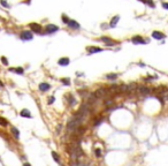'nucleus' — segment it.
Listing matches in <instances>:
<instances>
[{
	"instance_id": "cd10ccee",
	"label": "nucleus",
	"mask_w": 168,
	"mask_h": 166,
	"mask_svg": "<svg viewBox=\"0 0 168 166\" xmlns=\"http://www.w3.org/2000/svg\"><path fill=\"white\" fill-rule=\"evenodd\" d=\"M0 4L2 5L4 7H9V5L7 4V1H6V0H1V1H0Z\"/></svg>"
},
{
	"instance_id": "c9c22d12",
	"label": "nucleus",
	"mask_w": 168,
	"mask_h": 166,
	"mask_svg": "<svg viewBox=\"0 0 168 166\" xmlns=\"http://www.w3.org/2000/svg\"><path fill=\"white\" fill-rule=\"evenodd\" d=\"M2 87H4V84H2V83L0 82V88H2Z\"/></svg>"
},
{
	"instance_id": "dca6fc26",
	"label": "nucleus",
	"mask_w": 168,
	"mask_h": 166,
	"mask_svg": "<svg viewBox=\"0 0 168 166\" xmlns=\"http://www.w3.org/2000/svg\"><path fill=\"white\" fill-rule=\"evenodd\" d=\"M20 114H21V117H23V118H31V114L28 110H22Z\"/></svg>"
},
{
	"instance_id": "aec40b11",
	"label": "nucleus",
	"mask_w": 168,
	"mask_h": 166,
	"mask_svg": "<svg viewBox=\"0 0 168 166\" xmlns=\"http://www.w3.org/2000/svg\"><path fill=\"white\" fill-rule=\"evenodd\" d=\"M113 104H114L113 99H107L106 102H105V106H106V107H111Z\"/></svg>"
},
{
	"instance_id": "0eeeda50",
	"label": "nucleus",
	"mask_w": 168,
	"mask_h": 166,
	"mask_svg": "<svg viewBox=\"0 0 168 166\" xmlns=\"http://www.w3.org/2000/svg\"><path fill=\"white\" fill-rule=\"evenodd\" d=\"M152 37L154 38V39H164L166 36H165V34L160 32V31H153V32H152Z\"/></svg>"
},
{
	"instance_id": "f704fd0d",
	"label": "nucleus",
	"mask_w": 168,
	"mask_h": 166,
	"mask_svg": "<svg viewBox=\"0 0 168 166\" xmlns=\"http://www.w3.org/2000/svg\"><path fill=\"white\" fill-rule=\"evenodd\" d=\"M23 166H31V165H30V164H28V163H25V164H24Z\"/></svg>"
},
{
	"instance_id": "473e14b6",
	"label": "nucleus",
	"mask_w": 168,
	"mask_h": 166,
	"mask_svg": "<svg viewBox=\"0 0 168 166\" xmlns=\"http://www.w3.org/2000/svg\"><path fill=\"white\" fill-rule=\"evenodd\" d=\"M100 122H101V119H97V121H95V124L97 126V124H99Z\"/></svg>"
},
{
	"instance_id": "6e6552de",
	"label": "nucleus",
	"mask_w": 168,
	"mask_h": 166,
	"mask_svg": "<svg viewBox=\"0 0 168 166\" xmlns=\"http://www.w3.org/2000/svg\"><path fill=\"white\" fill-rule=\"evenodd\" d=\"M67 26H68L69 28H72V29H80V24H78L76 21H74V20H69Z\"/></svg>"
},
{
	"instance_id": "20e7f679",
	"label": "nucleus",
	"mask_w": 168,
	"mask_h": 166,
	"mask_svg": "<svg viewBox=\"0 0 168 166\" xmlns=\"http://www.w3.org/2000/svg\"><path fill=\"white\" fill-rule=\"evenodd\" d=\"M106 95H107V90L106 89H104V88H101V89L96 90L95 94H93V96H95L96 98H103V97H105Z\"/></svg>"
},
{
	"instance_id": "7c9ffc66",
	"label": "nucleus",
	"mask_w": 168,
	"mask_h": 166,
	"mask_svg": "<svg viewBox=\"0 0 168 166\" xmlns=\"http://www.w3.org/2000/svg\"><path fill=\"white\" fill-rule=\"evenodd\" d=\"M96 155L98 156V157H100V155H101V151H100L99 149H97V150H96Z\"/></svg>"
},
{
	"instance_id": "2f4dec72",
	"label": "nucleus",
	"mask_w": 168,
	"mask_h": 166,
	"mask_svg": "<svg viewBox=\"0 0 168 166\" xmlns=\"http://www.w3.org/2000/svg\"><path fill=\"white\" fill-rule=\"evenodd\" d=\"M162 7H164L165 9H168V2H164V4H162Z\"/></svg>"
},
{
	"instance_id": "72a5a7b5",
	"label": "nucleus",
	"mask_w": 168,
	"mask_h": 166,
	"mask_svg": "<svg viewBox=\"0 0 168 166\" xmlns=\"http://www.w3.org/2000/svg\"><path fill=\"white\" fill-rule=\"evenodd\" d=\"M58 133H60L61 132V124H59V126H58V130H57Z\"/></svg>"
},
{
	"instance_id": "f8f14e48",
	"label": "nucleus",
	"mask_w": 168,
	"mask_h": 166,
	"mask_svg": "<svg viewBox=\"0 0 168 166\" xmlns=\"http://www.w3.org/2000/svg\"><path fill=\"white\" fill-rule=\"evenodd\" d=\"M70 60H69V58H61V59H59L58 61V64L60 65V66H68Z\"/></svg>"
},
{
	"instance_id": "5701e85b",
	"label": "nucleus",
	"mask_w": 168,
	"mask_h": 166,
	"mask_svg": "<svg viewBox=\"0 0 168 166\" xmlns=\"http://www.w3.org/2000/svg\"><path fill=\"white\" fill-rule=\"evenodd\" d=\"M52 156H53V159H54V160H55V162H57V163H59V160H60V158H59V156H58V153H57V152H54V151H53V152H52Z\"/></svg>"
},
{
	"instance_id": "4be33fe9",
	"label": "nucleus",
	"mask_w": 168,
	"mask_h": 166,
	"mask_svg": "<svg viewBox=\"0 0 168 166\" xmlns=\"http://www.w3.org/2000/svg\"><path fill=\"white\" fill-rule=\"evenodd\" d=\"M118 77V75L116 74H108V75H106V79L107 80H115Z\"/></svg>"
},
{
	"instance_id": "4468645a",
	"label": "nucleus",
	"mask_w": 168,
	"mask_h": 166,
	"mask_svg": "<svg viewBox=\"0 0 168 166\" xmlns=\"http://www.w3.org/2000/svg\"><path fill=\"white\" fill-rule=\"evenodd\" d=\"M103 50L99 49V47H95V46H90L88 49V52L89 54H92V53H96V52H101Z\"/></svg>"
},
{
	"instance_id": "a878e982",
	"label": "nucleus",
	"mask_w": 168,
	"mask_h": 166,
	"mask_svg": "<svg viewBox=\"0 0 168 166\" xmlns=\"http://www.w3.org/2000/svg\"><path fill=\"white\" fill-rule=\"evenodd\" d=\"M1 62H2L5 66H8V60L5 57H1Z\"/></svg>"
},
{
	"instance_id": "a211bd4d",
	"label": "nucleus",
	"mask_w": 168,
	"mask_h": 166,
	"mask_svg": "<svg viewBox=\"0 0 168 166\" xmlns=\"http://www.w3.org/2000/svg\"><path fill=\"white\" fill-rule=\"evenodd\" d=\"M120 90L123 91V92H130V91H129V85H127V84H122V85H120Z\"/></svg>"
},
{
	"instance_id": "412c9836",
	"label": "nucleus",
	"mask_w": 168,
	"mask_h": 166,
	"mask_svg": "<svg viewBox=\"0 0 168 166\" xmlns=\"http://www.w3.org/2000/svg\"><path fill=\"white\" fill-rule=\"evenodd\" d=\"M68 98H69V105H74V104H75V102H76V100H75V98H74L72 95H68Z\"/></svg>"
},
{
	"instance_id": "c85d7f7f",
	"label": "nucleus",
	"mask_w": 168,
	"mask_h": 166,
	"mask_svg": "<svg viewBox=\"0 0 168 166\" xmlns=\"http://www.w3.org/2000/svg\"><path fill=\"white\" fill-rule=\"evenodd\" d=\"M76 133H78V134H83V133H84V128H83V127H78V128L76 129Z\"/></svg>"
},
{
	"instance_id": "7ed1b4c3",
	"label": "nucleus",
	"mask_w": 168,
	"mask_h": 166,
	"mask_svg": "<svg viewBox=\"0 0 168 166\" xmlns=\"http://www.w3.org/2000/svg\"><path fill=\"white\" fill-rule=\"evenodd\" d=\"M20 37L22 41H31L34 36H32V32L31 31H22L21 35H20Z\"/></svg>"
},
{
	"instance_id": "2eb2a0df",
	"label": "nucleus",
	"mask_w": 168,
	"mask_h": 166,
	"mask_svg": "<svg viewBox=\"0 0 168 166\" xmlns=\"http://www.w3.org/2000/svg\"><path fill=\"white\" fill-rule=\"evenodd\" d=\"M119 20H120V16H114L113 19H112V21H111V23H109V27L111 28H114L116 24H118V22H119Z\"/></svg>"
},
{
	"instance_id": "b1692460",
	"label": "nucleus",
	"mask_w": 168,
	"mask_h": 166,
	"mask_svg": "<svg viewBox=\"0 0 168 166\" xmlns=\"http://www.w3.org/2000/svg\"><path fill=\"white\" fill-rule=\"evenodd\" d=\"M0 126H7V121L4 118H0Z\"/></svg>"
},
{
	"instance_id": "bb28decb",
	"label": "nucleus",
	"mask_w": 168,
	"mask_h": 166,
	"mask_svg": "<svg viewBox=\"0 0 168 166\" xmlns=\"http://www.w3.org/2000/svg\"><path fill=\"white\" fill-rule=\"evenodd\" d=\"M62 21H63V23H66V24H67V23H68V21H69V17H67V16L63 14V15H62Z\"/></svg>"
},
{
	"instance_id": "9d476101",
	"label": "nucleus",
	"mask_w": 168,
	"mask_h": 166,
	"mask_svg": "<svg viewBox=\"0 0 168 166\" xmlns=\"http://www.w3.org/2000/svg\"><path fill=\"white\" fill-rule=\"evenodd\" d=\"M50 89H51V85L48 83H40V84H39V90L43 91V92L50 90Z\"/></svg>"
},
{
	"instance_id": "1a4fd4ad",
	"label": "nucleus",
	"mask_w": 168,
	"mask_h": 166,
	"mask_svg": "<svg viewBox=\"0 0 168 166\" xmlns=\"http://www.w3.org/2000/svg\"><path fill=\"white\" fill-rule=\"evenodd\" d=\"M131 42L135 43V44H144V43H146V42L143 39V37H141V36H135V37H132Z\"/></svg>"
},
{
	"instance_id": "39448f33",
	"label": "nucleus",
	"mask_w": 168,
	"mask_h": 166,
	"mask_svg": "<svg viewBox=\"0 0 168 166\" xmlns=\"http://www.w3.org/2000/svg\"><path fill=\"white\" fill-rule=\"evenodd\" d=\"M59 30V28L54 24H47L45 27V32L46 34H52V32H57Z\"/></svg>"
},
{
	"instance_id": "9b49d317",
	"label": "nucleus",
	"mask_w": 168,
	"mask_h": 166,
	"mask_svg": "<svg viewBox=\"0 0 168 166\" xmlns=\"http://www.w3.org/2000/svg\"><path fill=\"white\" fill-rule=\"evenodd\" d=\"M137 89H138V91H139L141 94H143V95H149L150 92H151V90H150L149 88H147V87H144V85H142V87H138Z\"/></svg>"
},
{
	"instance_id": "f257e3e1",
	"label": "nucleus",
	"mask_w": 168,
	"mask_h": 166,
	"mask_svg": "<svg viewBox=\"0 0 168 166\" xmlns=\"http://www.w3.org/2000/svg\"><path fill=\"white\" fill-rule=\"evenodd\" d=\"M78 113L82 114L83 117H88L89 114L91 113V110H90V104H83V105L80 107V111Z\"/></svg>"
},
{
	"instance_id": "f03ea898",
	"label": "nucleus",
	"mask_w": 168,
	"mask_h": 166,
	"mask_svg": "<svg viewBox=\"0 0 168 166\" xmlns=\"http://www.w3.org/2000/svg\"><path fill=\"white\" fill-rule=\"evenodd\" d=\"M69 152L72 153V157H73V158H78L80 156L83 155V151H82V149H81L80 147H74V148H72V149H69Z\"/></svg>"
},
{
	"instance_id": "ddd939ff",
	"label": "nucleus",
	"mask_w": 168,
	"mask_h": 166,
	"mask_svg": "<svg viewBox=\"0 0 168 166\" xmlns=\"http://www.w3.org/2000/svg\"><path fill=\"white\" fill-rule=\"evenodd\" d=\"M100 41L104 42V43H106L108 46H112V45H114L115 44V42H113L111 38H108V37H101L100 38Z\"/></svg>"
},
{
	"instance_id": "c756f323",
	"label": "nucleus",
	"mask_w": 168,
	"mask_h": 166,
	"mask_svg": "<svg viewBox=\"0 0 168 166\" xmlns=\"http://www.w3.org/2000/svg\"><path fill=\"white\" fill-rule=\"evenodd\" d=\"M54 99H55V98H54L53 96H52L51 98H48V104H53V103H54Z\"/></svg>"
},
{
	"instance_id": "393cba45",
	"label": "nucleus",
	"mask_w": 168,
	"mask_h": 166,
	"mask_svg": "<svg viewBox=\"0 0 168 166\" xmlns=\"http://www.w3.org/2000/svg\"><path fill=\"white\" fill-rule=\"evenodd\" d=\"M61 82H63V84H66V85H69V84H70V80L69 79H62Z\"/></svg>"
},
{
	"instance_id": "6ab92c4d",
	"label": "nucleus",
	"mask_w": 168,
	"mask_h": 166,
	"mask_svg": "<svg viewBox=\"0 0 168 166\" xmlns=\"http://www.w3.org/2000/svg\"><path fill=\"white\" fill-rule=\"evenodd\" d=\"M12 133L14 134V136H15V138H17V140H19V137H20V132L15 128V127H13V128H12Z\"/></svg>"
},
{
	"instance_id": "f3484780",
	"label": "nucleus",
	"mask_w": 168,
	"mask_h": 166,
	"mask_svg": "<svg viewBox=\"0 0 168 166\" xmlns=\"http://www.w3.org/2000/svg\"><path fill=\"white\" fill-rule=\"evenodd\" d=\"M11 72H15V73H17V74H23V68H21V67H19V68H11L9 69Z\"/></svg>"
},
{
	"instance_id": "423d86ee",
	"label": "nucleus",
	"mask_w": 168,
	"mask_h": 166,
	"mask_svg": "<svg viewBox=\"0 0 168 166\" xmlns=\"http://www.w3.org/2000/svg\"><path fill=\"white\" fill-rule=\"evenodd\" d=\"M29 27L31 28V30L34 31V32H36V34H40L43 31V28L39 24H37V23H30Z\"/></svg>"
}]
</instances>
